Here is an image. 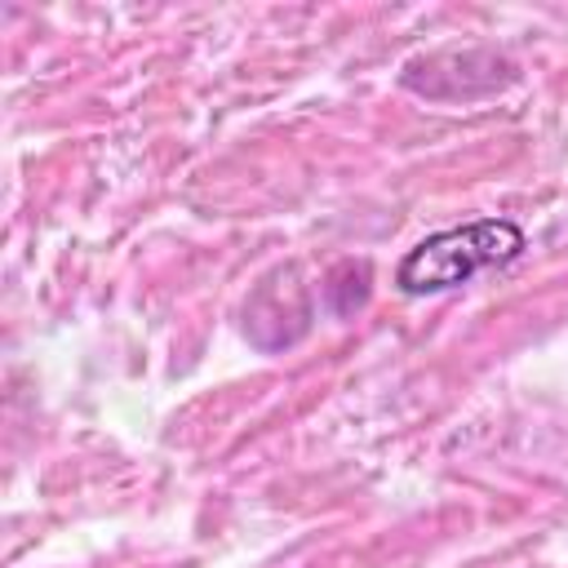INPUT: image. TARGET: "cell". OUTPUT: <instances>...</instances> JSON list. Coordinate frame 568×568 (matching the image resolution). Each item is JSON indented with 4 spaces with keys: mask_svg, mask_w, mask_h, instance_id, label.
Returning a JSON list of instances; mask_svg holds the SVG:
<instances>
[{
    "mask_svg": "<svg viewBox=\"0 0 568 568\" xmlns=\"http://www.w3.org/2000/svg\"><path fill=\"white\" fill-rule=\"evenodd\" d=\"M519 253H524V231L510 217H475L466 226H448L417 240L399 257L395 284L408 297H426V293L457 288L488 266H506Z\"/></svg>",
    "mask_w": 568,
    "mask_h": 568,
    "instance_id": "cell-1",
    "label": "cell"
}]
</instances>
